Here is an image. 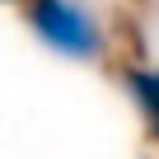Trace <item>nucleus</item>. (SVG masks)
I'll use <instances>...</instances> for the list:
<instances>
[{"label": "nucleus", "instance_id": "obj_1", "mask_svg": "<svg viewBox=\"0 0 159 159\" xmlns=\"http://www.w3.org/2000/svg\"><path fill=\"white\" fill-rule=\"evenodd\" d=\"M24 19L42 47L70 61H94L103 52V28L80 0H24Z\"/></svg>", "mask_w": 159, "mask_h": 159}, {"label": "nucleus", "instance_id": "obj_2", "mask_svg": "<svg viewBox=\"0 0 159 159\" xmlns=\"http://www.w3.org/2000/svg\"><path fill=\"white\" fill-rule=\"evenodd\" d=\"M122 84H126V94H131V103H136V112H140V122H145V136L159 145V70L131 66V70L122 75Z\"/></svg>", "mask_w": 159, "mask_h": 159}, {"label": "nucleus", "instance_id": "obj_3", "mask_svg": "<svg viewBox=\"0 0 159 159\" xmlns=\"http://www.w3.org/2000/svg\"><path fill=\"white\" fill-rule=\"evenodd\" d=\"M0 5H10V0H0Z\"/></svg>", "mask_w": 159, "mask_h": 159}]
</instances>
